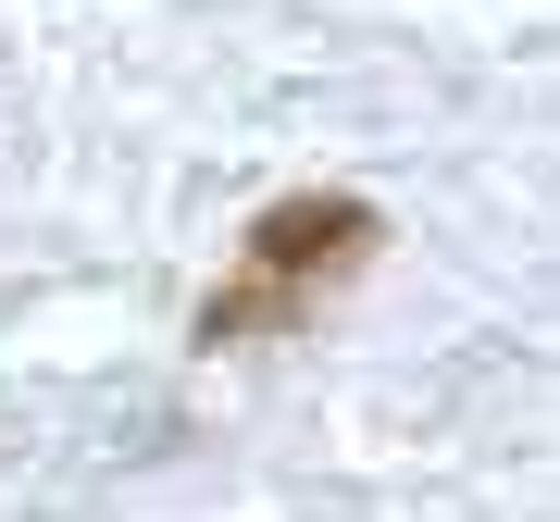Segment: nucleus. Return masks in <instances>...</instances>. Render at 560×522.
Wrapping results in <instances>:
<instances>
[{
    "label": "nucleus",
    "mask_w": 560,
    "mask_h": 522,
    "mask_svg": "<svg viewBox=\"0 0 560 522\" xmlns=\"http://www.w3.org/2000/svg\"><path fill=\"white\" fill-rule=\"evenodd\" d=\"M361 249H374V212H361V200H287V212H261L249 274L212 299V348H224V336H249V323L312 311V286H337Z\"/></svg>",
    "instance_id": "obj_1"
}]
</instances>
